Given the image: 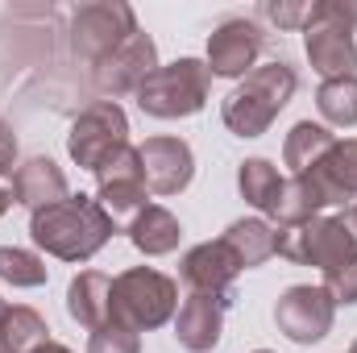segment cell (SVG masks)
<instances>
[{"instance_id": "6da1fadb", "label": "cell", "mask_w": 357, "mask_h": 353, "mask_svg": "<svg viewBox=\"0 0 357 353\" xmlns=\"http://www.w3.org/2000/svg\"><path fill=\"white\" fill-rule=\"evenodd\" d=\"M29 237L63 262H88L104 250V241L112 237V216L100 208V200L91 195H67L50 208H38L29 220Z\"/></svg>"}, {"instance_id": "7a4b0ae2", "label": "cell", "mask_w": 357, "mask_h": 353, "mask_svg": "<svg viewBox=\"0 0 357 353\" xmlns=\"http://www.w3.org/2000/svg\"><path fill=\"white\" fill-rule=\"evenodd\" d=\"M299 88L295 71L287 63H266V67H254L237 88L225 96V125L237 133V137H262L274 117L291 104V96Z\"/></svg>"}, {"instance_id": "3957f363", "label": "cell", "mask_w": 357, "mask_h": 353, "mask_svg": "<svg viewBox=\"0 0 357 353\" xmlns=\"http://www.w3.org/2000/svg\"><path fill=\"white\" fill-rule=\"evenodd\" d=\"M354 25H357V4L345 0H316L303 25V50L312 59V67L324 80H345L357 67V42H354Z\"/></svg>"}, {"instance_id": "277c9868", "label": "cell", "mask_w": 357, "mask_h": 353, "mask_svg": "<svg viewBox=\"0 0 357 353\" xmlns=\"http://www.w3.org/2000/svg\"><path fill=\"white\" fill-rule=\"evenodd\" d=\"M178 308V283L154 266H133L112 278V320L129 324L133 333L162 329Z\"/></svg>"}, {"instance_id": "5b68a950", "label": "cell", "mask_w": 357, "mask_h": 353, "mask_svg": "<svg viewBox=\"0 0 357 353\" xmlns=\"http://www.w3.org/2000/svg\"><path fill=\"white\" fill-rule=\"evenodd\" d=\"M212 88V71L199 59H178L171 67H158L142 88H137V108L146 117L158 121H178V117H195L208 104Z\"/></svg>"}, {"instance_id": "8992f818", "label": "cell", "mask_w": 357, "mask_h": 353, "mask_svg": "<svg viewBox=\"0 0 357 353\" xmlns=\"http://www.w3.org/2000/svg\"><path fill=\"white\" fill-rule=\"evenodd\" d=\"M274 254H282V258H291L299 266H320L328 274V270L357 258V237L345 216H312L303 225L278 229Z\"/></svg>"}, {"instance_id": "52a82bcc", "label": "cell", "mask_w": 357, "mask_h": 353, "mask_svg": "<svg viewBox=\"0 0 357 353\" xmlns=\"http://www.w3.org/2000/svg\"><path fill=\"white\" fill-rule=\"evenodd\" d=\"M133 33H137V17L121 0H96V4H79L71 13V46L91 71L108 54H116Z\"/></svg>"}, {"instance_id": "ba28073f", "label": "cell", "mask_w": 357, "mask_h": 353, "mask_svg": "<svg viewBox=\"0 0 357 353\" xmlns=\"http://www.w3.org/2000/svg\"><path fill=\"white\" fill-rule=\"evenodd\" d=\"M125 146H129V117L116 100H96L91 108H84L67 137V154L91 175Z\"/></svg>"}, {"instance_id": "9c48e42d", "label": "cell", "mask_w": 357, "mask_h": 353, "mask_svg": "<svg viewBox=\"0 0 357 353\" xmlns=\"http://www.w3.org/2000/svg\"><path fill=\"white\" fill-rule=\"evenodd\" d=\"M333 316H337V303L324 287H287L278 295V308H274L278 333L295 345H312V341L328 337Z\"/></svg>"}, {"instance_id": "30bf717a", "label": "cell", "mask_w": 357, "mask_h": 353, "mask_svg": "<svg viewBox=\"0 0 357 353\" xmlns=\"http://www.w3.org/2000/svg\"><path fill=\"white\" fill-rule=\"evenodd\" d=\"M266 46V33L250 17H229L208 38V71L220 80H245Z\"/></svg>"}, {"instance_id": "8fae6325", "label": "cell", "mask_w": 357, "mask_h": 353, "mask_svg": "<svg viewBox=\"0 0 357 353\" xmlns=\"http://www.w3.org/2000/svg\"><path fill=\"white\" fill-rule=\"evenodd\" d=\"M100 208L112 216V225L116 220H125V216H137L142 208H146V195H150V187H146V175H142V154H137V146H125L121 154H112L100 171Z\"/></svg>"}, {"instance_id": "7c38bea8", "label": "cell", "mask_w": 357, "mask_h": 353, "mask_svg": "<svg viewBox=\"0 0 357 353\" xmlns=\"http://www.w3.org/2000/svg\"><path fill=\"white\" fill-rule=\"evenodd\" d=\"M158 71V46H154V38L150 33H133L116 54H108L96 71H91V80H96V88L104 91V96H125V91H133L150 80Z\"/></svg>"}, {"instance_id": "4fadbf2b", "label": "cell", "mask_w": 357, "mask_h": 353, "mask_svg": "<svg viewBox=\"0 0 357 353\" xmlns=\"http://www.w3.org/2000/svg\"><path fill=\"white\" fill-rule=\"evenodd\" d=\"M137 154H142L146 187L154 195H178L195 175V158H191V146L183 137H150L137 146Z\"/></svg>"}, {"instance_id": "5bb4252c", "label": "cell", "mask_w": 357, "mask_h": 353, "mask_svg": "<svg viewBox=\"0 0 357 353\" xmlns=\"http://www.w3.org/2000/svg\"><path fill=\"white\" fill-rule=\"evenodd\" d=\"M178 274H183V283L191 291H199V295H225L229 299V287L241 274V262L229 250V241L216 237V241H204V246L187 250L183 262H178Z\"/></svg>"}, {"instance_id": "9a60e30c", "label": "cell", "mask_w": 357, "mask_h": 353, "mask_svg": "<svg viewBox=\"0 0 357 353\" xmlns=\"http://www.w3.org/2000/svg\"><path fill=\"white\" fill-rule=\"evenodd\" d=\"M225 295H199L191 291L183 299L175 316V337L187 353H208L220 341V329H225Z\"/></svg>"}, {"instance_id": "2e32d148", "label": "cell", "mask_w": 357, "mask_h": 353, "mask_svg": "<svg viewBox=\"0 0 357 353\" xmlns=\"http://www.w3.org/2000/svg\"><path fill=\"white\" fill-rule=\"evenodd\" d=\"M67 312L75 324H84L88 333H96L100 324L112 320V278L100 270H84L71 278L67 287Z\"/></svg>"}, {"instance_id": "e0dca14e", "label": "cell", "mask_w": 357, "mask_h": 353, "mask_svg": "<svg viewBox=\"0 0 357 353\" xmlns=\"http://www.w3.org/2000/svg\"><path fill=\"white\" fill-rule=\"evenodd\" d=\"M71 191H67V175L50 163V158H29V163H21L17 167V175H13V200L17 204H25V208H50V204H59V200H67Z\"/></svg>"}, {"instance_id": "ac0fdd59", "label": "cell", "mask_w": 357, "mask_h": 353, "mask_svg": "<svg viewBox=\"0 0 357 353\" xmlns=\"http://www.w3.org/2000/svg\"><path fill=\"white\" fill-rule=\"evenodd\" d=\"M178 237H183V225L162 208V204H146L133 220H129V241L146 254V258H162V254H175Z\"/></svg>"}, {"instance_id": "d6986e66", "label": "cell", "mask_w": 357, "mask_h": 353, "mask_svg": "<svg viewBox=\"0 0 357 353\" xmlns=\"http://www.w3.org/2000/svg\"><path fill=\"white\" fill-rule=\"evenodd\" d=\"M237 187L241 195L262 212V216H278V204H282V191H287V179L278 175V167L266 158H245L241 171H237Z\"/></svg>"}, {"instance_id": "ffe728a7", "label": "cell", "mask_w": 357, "mask_h": 353, "mask_svg": "<svg viewBox=\"0 0 357 353\" xmlns=\"http://www.w3.org/2000/svg\"><path fill=\"white\" fill-rule=\"evenodd\" d=\"M225 241H229V250L237 254L241 270H250V266H262L266 258H274L278 229H274L270 220H262V216H250V220H233V225L225 229Z\"/></svg>"}, {"instance_id": "44dd1931", "label": "cell", "mask_w": 357, "mask_h": 353, "mask_svg": "<svg viewBox=\"0 0 357 353\" xmlns=\"http://www.w3.org/2000/svg\"><path fill=\"white\" fill-rule=\"evenodd\" d=\"M46 341H50V329H46L42 312H33L25 303L4 312V320H0V353H33Z\"/></svg>"}, {"instance_id": "7402d4cb", "label": "cell", "mask_w": 357, "mask_h": 353, "mask_svg": "<svg viewBox=\"0 0 357 353\" xmlns=\"http://www.w3.org/2000/svg\"><path fill=\"white\" fill-rule=\"evenodd\" d=\"M337 146V133H328L324 125H316V121H299L291 133H287V146H282V163L299 175V171H307V167H316L328 150Z\"/></svg>"}, {"instance_id": "603a6c76", "label": "cell", "mask_w": 357, "mask_h": 353, "mask_svg": "<svg viewBox=\"0 0 357 353\" xmlns=\"http://www.w3.org/2000/svg\"><path fill=\"white\" fill-rule=\"evenodd\" d=\"M316 108L328 125L337 129H354L357 125V75H345V80H324L320 91H316Z\"/></svg>"}, {"instance_id": "cb8c5ba5", "label": "cell", "mask_w": 357, "mask_h": 353, "mask_svg": "<svg viewBox=\"0 0 357 353\" xmlns=\"http://www.w3.org/2000/svg\"><path fill=\"white\" fill-rule=\"evenodd\" d=\"M0 278L8 287H42L46 283V262L29 250L17 246H0Z\"/></svg>"}, {"instance_id": "d4e9b609", "label": "cell", "mask_w": 357, "mask_h": 353, "mask_svg": "<svg viewBox=\"0 0 357 353\" xmlns=\"http://www.w3.org/2000/svg\"><path fill=\"white\" fill-rule=\"evenodd\" d=\"M88 353H142V337L129 324L108 320V324H100L88 337Z\"/></svg>"}, {"instance_id": "484cf974", "label": "cell", "mask_w": 357, "mask_h": 353, "mask_svg": "<svg viewBox=\"0 0 357 353\" xmlns=\"http://www.w3.org/2000/svg\"><path fill=\"white\" fill-rule=\"evenodd\" d=\"M324 291L333 295V303H357V258L324 274Z\"/></svg>"}, {"instance_id": "4316f807", "label": "cell", "mask_w": 357, "mask_h": 353, "mask_svg": "<svg viewBox=\"0 0 357 353\" xmlns=\"http://www.w3.org/2000/svg\"><path fill=\"white\" fill-rule=\"evenodd\" d=\"M262 13H266L278 29H303L312 4H303V0H270V4H262Z\"/></svg>"}, {"instance_id": "83f0119b", "label": "cell", "mask_w": 357, "mask_h": 353, "mask_svg": "<svg viewBox=\"0 0 357 353\" xmlns=\"http://www.w3.org/2000/svg\"><path fill=\"white\" fill-rule=\"evenodd\" d=\"M13 163H17V137H13V129L0 121V175H8Z\"/></svg>"}, {"instance_id": "f1b7e54d", "label": "cell", "mask_w": 357, "mask_h": 353, "mask_svg": "<svg viewBox=\"0 0 357 353\" xmlns=\"http://www.w3.org/2000/svg\"><path fill=\"white\" fill-rule=\"evenodd\" d=\"M8 204H17V200H13V191H8V187H4V183H0V216H4V212H8Z\"/></svg>"}, {"instance_id": "f546056e", "label": "cell", "mask_w": 357, "mask_h": 353, "mask_svg": "<svg viewBox=\"0 0 357 353\" xmlns=\"http://www.w3.org/2000/svg\"><path fill=\"white\" fill-rule=\"evenodd\" d=\"M33 353H71V350H67V345H59V341H46L42 350H33Z\"/></svg>"}, {"instance_id": "4dcf8cb0", "label": "cell", "mask_w": 357, "mask_h": 353, "mask_svg": "<svg viewBox=\"0 0 357 353\" xmlns=\"http://www.w3.org/2000/svg\"><path fill=\"white\" fill-rule=\"evenodd\" d=\"M345 220H349V229H354V237H357V200L349 204V212H345Z\"/></svg>"}, {"instance_id": "1f68e13d", "label": "cell", "mask_w": 357, "mask_h": 353, "mask_svg": "<svg viewBox=\"0 0 357 353\" xmlns=\"http://www.w3.org/2000/svg\"><path fill=\"white\" fill-rule=\"evenodd\" d=\"M4 312H8V303H4V299H0V320H4Z\"/></svg>"}, {"instance_id": "d6a6232c", "label": "cell", "mask_w": 357, "mask_h": 353, "mask_svg": "<svg viewBox=\"0 0 357 353\" xmlns=\"http://www.w3.org/2000/svg\"><path fill=\"white\" fill-rule=\"evenodd\" d=\"M254 353H270V350H254Z\"/></svg>"}, {"instance_id": "836d02e7", "label": "cell", "mask_w": 357, "mask_h": 353, "mask_svg": "<svg viewBox=\"0 0 357 353\" xmlns=\"http://www.w3.org/2000/svg\"><path fill=\"white\" fill-rule=\"evenodd\" d=\"M349 353H357V341H354V350H349Z\"/></svg>"}]
</instances>
